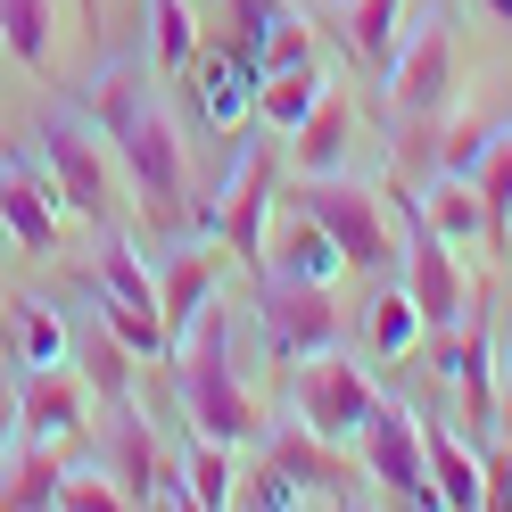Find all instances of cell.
Segmentation results:
<instances>
[{
    "instance_id": "obj_39",
    "label": "cell",
    "mask_w": 512,
    "mask_h": 512,
    "mask_svg": "<svg viewBox=\"0 0 512 512\" xmlns=\"http://www.w3.org/2000/svg\"><path fill=\"white\" fill-rule=\"evenodd\" d=\"M479 9H488V17H496V25H512V0H479Z\"/></svg>"
},
{
    "instance_id": "obj_25",
    "label": "cell",
    "mask_w": 512,
    "mask_h": 512,
    "mask_svg": "<svg viewBox=\"0 0 512 512\" xmlns=\"http://www.w3.org/2000/svg\"><path fill=\"white\" fill-rule=\"evenodd\" d=\"M422 306H413V290H405V281H389V290H380L372 298V314H364V347H372V356L380 364H397V356H413V347H422Z\"/></svg>"
},
{
    "instance_id": "obj_10",
    "label": "cell",
    "mask_w": 512,
    "mask_h": 512,
    "mask_svg": "<svg viewBox=\"0 0 512 512\" xmlns=\"http://www.w3.org/2000/svg\"><path fill=\"white\" fill-rule=\"evenodd\" d=\"M58 223H67V207H58L50 166L42 157H0V232L25 256H58Z\"/></svg>"
},
{
    "instance_id": "obj_22",
    "label": "cell",
    "mask_w": 512,
    "mask_h": 512,
    "mask_svg": "<svg viewBox=\"0 0 512 512\" xmlns=\"http://www.w3.org/2000/svg\"><path fill=\"white\" fill-rule=\"evenodd\" d=\"M273 463L290 471L306 496H339V488H347V463H339V446H331L323 430H306V422H298V430H273Z\"/></svg>"
},
{
    "instance_id": "obj_12",
    "label": "cell",
    "mask_w": 512,
    "mask_h": 512,
    "mask_svg": "<svg viewBox=\"0 0 512 512\" xmlns=\"http://www.w3.org/2000/svg\"><path fill=\"white\" fill-rule=\"evenodd\" d=\"M405 290H413V306H422L430 331H455L471 314V281L455 265V240H438L422 215H413V232H405Z\"/></svg>"
},
{
    "instance_id": "obj_36",
    "label": "cell",
    "mask_w": 512,
    "mask_h": 512,
    "mask_svg": "<svg viewBox=\"0 0 512 512\" xmlns=\"http://www.w3.org/2000/svg\"><path fill=\"white\" fill-rule=\"evenodd\" d=\"M281 17H290V0H232V50L248 58V50L265 42V34H273Z\"/></svg>"
},
{
    "instance_id": "obj_20",
    "label": "cell",
    "mask_w": 512,
    "mask_h": 512,
    "mask_svg": "<svg viewBox=\"0 0 512 512\" xmlns=\"http://www.w3.org/2000/svg\"><path fill=\"white\" fill-rule=\"evenodd\" d=\"M265 265H273V273H298V281H339V273H347V256H339V240L323 232V223L298 207L290 223H281V240L265 248Z\"/></svg>"
},
{
    "instance_id": "obj_5",
    "label": "cell",
    "mask_w": 512,
    "mask_h": 512,
    "mask_svg": "<svg viewBox=\"0 0 512 512\" xmlns=\"http://www.w3.org/2000/svg\"><path fill=\"white\" fill-rule=\"evenodd\" d=\"M256 331L281 364H306L339 347V306H331V281H298V273H273L256 265Z\"/></svg>"
},
{
    "instance_id": "obj_13",
    "label": "cell",
    "mask_w": 512,
    "mask_h": 512,
    "mask_svg": "<svg viewBox=\"0 0 512 512\" xmlns=\"http://www.w3.org/2000/svg\"><path fill=\"white\" fill-rule=\"evenodd\" d=\"M83 372L67 364H25L17 380V438H58V446H83Z\"/></svg>"
},
{
    "instance_id": "obj_11",
    "label": "cell",
    "mask_w": 512,
    "mask_h": 512,
    "mask_svg": "<svg viewBox=\"0 0 512 512\" xmlns=\"http://www.w3.org/2000/svg\"><path fill=\"white\" fill-rule=\"evenodd\" d=\"M364 471L380 479L389 496H405V504H430V463H422V422L397 405V397H380L372 405V422H364Z\"/></svg>"
},
{
    "instance_id": "obj_23",
    "label": "cell",
    "mask_w": 512,
    "mask_h": 512,
    "mask_svg": "<svg viewBox=\"0 0 512 512\" xmlns=\"http://www.w3.org/2000/svg\"><path fill=\"white\" fill-rule=\"evenodd\" d=\"M0 42H9V58L25 75H50V58H58V9H50V0H0Z\"/></svg>"
},
{
    "instance_id": "obj_6",
    "label": "cell",
    "mask_w": 512,
    "mask_h": 512,
    "mask_svg": "<svg viewBox=\"0 0 512 512\" xmlns=\"http://www.w3.org/2000/svg\"><path fill=\"white\" fill-rule=\"evenodd\" d=\"M290 207H306L323 232L339 240V256L347 265H389L397 256V232H389V207H380V190H364V182H347V174H298V199Z\"/></svg>"
},
{
    "instance_id": "obj_34",
    "label": "cell",
    "mask_w": 512,
    "mask_h": 512,
    "mask_svg": "<svg viewBox=\"0 0 512 512\" xmlns=\"http://www.w3.org/2000/svg\"><path fill=\"white\" fill-rule=\"evenodd\" d=\"M232 504H256V512H298V504H314V496H306L298 479H290V471H281V463L265 455V463H256V471L240 479V488H232Z\"/></svg>"
},
{
    "instance_id": "obj_35",
    "label": "cell",
    "mask_w": 512,
    "mask_h": 512,
    "mask_svg": "<svg viewBox=\"0 0 512 512\" xmlns=\"http://www.w3.org/2000/svg\"><path fill=\"white\" fill-rule=\"evenodd\" d=\"M306 58H314V34H306V17H281L273 34L248 50V67H256V75H281V67H306Z\"/></svg>"
},
{
    "instance_id": "obj_17",
    "label": "cell",
    "mask_w": 512,
    "mask_h": 512,
    "mask_svg": "<svg viewBox=\"0 0 512 512\" xmlns=\"http://www.w3.org/2000/svg\"><path fill=\"white\" fill-rule=\"evenodd\" d=\"M347 149H356V100H347V91H323V100L306 108V124L290 133V166L298 174H339Z\"/></svg>"
},
{
    "instance_id": "obj_27",
    "label": "cell",
    "mask_w": 512,
    "mask_h": 512,
    "mask_svg": "<svg viewBox=\"0 0 512 512\" xmlns=\"http://www.w3.org/2000/svg\"><path fill=\"white\" fill-rule=\"evenodd\" d=\"M75 339H83V389H100L108 405H124V397H133V364H141V356L100 323V314H83Z\"/></svg>"
},
{
    "instance_id": "obj_19",
    "label": "cell",
    "mask_w": 512,
    "mask_h": 512,
    "mask_svg": "<svg viewBox=\"0 0 512 512\" xmlns=\"http://www.w3.org/2000/svg\"><path fill=\"white\" fill-rule=\"evenodd\" d=\"M75 446H58V438H25L9 446V463H0V504H58V471H67Z\"/></svg>"
},
{
    "instance_id": "obj_14",
    "label": "cell",
    "mask_w": 512,
    "mask_h": 512,
    "mask_svg": "<svg viewBox=\"0 0 512 512\" xmlns=\"http://www.w3.org/2000/svg\"><path fill=\"white\" fill-rule=\"evenodd\" d=\"M182 75H190V91H199V124L207 133H248L256 124V67L240 50H199Z\"/></svg>"
},
{
    "instance_id": "obj_28",
    "label": "cell",
    "mask_w": 512,
    "mask_h": 512,
    "mask_svg": "<svg viewBox=\"0 0 512 512\" xmlns=\"http://www.w3.org/2000/svg\"><path fill=\"white\" fill-rule=\"evenodd\" d=\"M323 67H314V58H306V67H281V75H256V116H265L273 124V133H298V124H306V108L314 100H323Z\"/></svg>"
},
{
    "instance_id": "obj_26",
    "label": "cell",
    "mask_w": 512,
    "mask_h": 512,
    "mask_svg": "<svg viewBox=\"0 0 512 512\" xmlns=\"http://www.w3.org/2000/svg\"><path fill=\"white\" fill-rule=\"evenodd\" d=\"M471 182H479V207H488V248L512 256V124H496V141L479 149Z\"/></svg>"
},
{
    "instance_id": "obj_7",
    "label": "cell",
    "mask_w": 512,
    "mask_h": 512,
    "mask_svg": "<svg viewBox=\"0 0 512 512\" xmlns=\"http://www.w3.org/2000/svg\"><path fill=\"white\" fill-rule=\"evenodd\" d=\"M273 190H281V157L273 149H240L223 199H199V232H215L223 256H240V265H265V207H273Z\"/></svg>"
},
{
    "instance_id": "obj_21",
    "label": "cell",
    "mask_w": 512,
    "mask_h": 512,
    "mask_svg": "<svg viewBox=\"0 0 512 512\" xmlns=\"http://www.w3.org/2000/svg\"><path fill=\"white\" fill-rule=\"evenodd\" d=\"M397 17H405V0H339V34L356 50V67H372V75L397 67Z\"/></svg>"
},
{
    "instance_id": "obj_4",
    "label": "cell",
    "mask_w": 512,
    "mask_h": 512,
    "mask_svg": "<svg viewBox=\"0 0 512 512\" xmlns=\"http://www.w3.org/2000/svg\"><path fill=\"white\" fill-rule=\"evenodd\" d=\"M91 314L133 347L141 364H166V314H157V273L133 256V240L108 232L100 240V290H91Z\"/></svg>"
},
{
    "instance_id": "obj_37",
    "label": "cell",
    "mask_w": 512,
    "mask_h": 512,
    "mask_svg": "<svg viewBox=\"0 0 512 512\" xmlns=\"http://www.w3.org/2000/svg\"><path fill=\"white\" fill-rule=\"evenodd\" d=\"M488 141H496V124H455V133L438 141V174H471Z\"/></svg>"
},
{
    "instance_id": "obj_24",
    "label": "cell",
    "mask_w": 512,
    "mask_h": 512,
    "mask_svg": "<svg viewBox=\"0 0 512 512\" xmlns=\"http://www.w3.org/2000/svg\"><path fill=\"white\" fill-rule=\"evenodd\" d=\"M422 463H430V504H446V512H471L479 504V463L463 455L455 430H430L422 422Z\"/></svg>"
},
{
    "instance_id": "obj_18",
    "label": "cell",
    "mask_w": 512,
    "mask_h": 512,
    "mask_svg": "<svg viewBox=\"0 0 512 512\" xmlns=\"http://www.w3.org/2000/svg\"><path fill=\"white\" fill-rule=\"evenodd\" d=\"M405 207L422 215L438 240H455V248H488V207H479V182H471V174H438L422 199H405Z\"/></svg>"
},
{
    "instance_id": "obj_40",
    "label": "cell",
    "mask_w": 512,
    "mask_h": 512,
    "mask_svg": "<svg viewBox=\"0 0 512 512\" xmlns=\"http://www.w3.org/2000/svg\"><path fill=\"white\" fill-rule=\"evenodd\" d=\"M504 372H512V364H504ZM504 422H512V389H504Z\"/></svg>"
},
{
    "instance_id": "obj_29",
    "label": "cell",
    "mask_w": 512,
    "mask_h": 512,
    "mask_svg": "<svg viewBox=\"0 0 512 512\" xmlns=\"http://www.w3.org/2000/svg\"><path fill=\"white\" fill-rule=\"evenodd\" d=\"M9 339H17V364H67V339H75V323L58 314L50 298H17V314H9Z\"/></svg>"
},
{
    "instance_id": "obj_32",
    "label": "cell",
    "mask_w": 512,
    "mask_h": 512,
    "mask_svg": "<svg viewBox=\"0 0 512 512\" xmlns=\"http://www.w3.org/2000/svg\"><path fill=\"white\" fill-rule=\"evenodd\" d=\"M149 58L166 75H182L199 58V25H190V0H149Z\"/></svg>"
},
{
    "instance_id": "obj_3",
    "label": "cell",
    "mask_w": 512,
    "mask_h": 512,
    "mask_svg": "<svg viewBox=\"0 0 512 512\" xmlns=\"http://www.w3.org/2000/svg\"><path fill=\"white\" fill-rule=\"evenodd\" d=\"M34 141H42V166H50V182H58V207L83 215V223H116V207H124V166H116V149H108L100 124H83V116H67V108H42Z\"/></svg>"
},
{
    "instance_id": "obj_30",
    "label": "cell",
    "mask_w": 512,
    "mask_h": 512,
    "mask_svg": "<svg viewBox=\"0 0 512 512\" xmlns=\"http://www.w3.org/2000/svg\"><path fill=\"white\" fill-rule=\"evenodd\" d=\"M149 479H157V446H149L141 405L124 397L116 405V488H124V504H149Z\"/></svg>"
},
{
    "instance_id": "obj_15",
    "label": "cell",
    "mask_w": 512,
    "mask_h": 512,
    "mask_svg": "<svg viewBox=\"0 0 512 512\" xmlns=\"http://www.w3.org/2000/svg\"><path fill=\"white\" fill-rule=\"evenodd\" d=\"M430 372H446L463 389V430L471 438H488L496 422H504V397H496V347H488V331H463L455 323V339L438 347V364Z\"/></svg>"
},
{
    "instance_id": "obj_38",
    "label": "cell",
    "mask_w": 512,
    "mask_h": 512,
    "mask_svg": "<svg viewBox=\"0 0 512 512\" xmlns=\"http://www.w3.org/2000/svg\"><path fill=\"white\" fill-rule=\"evenodd\" d=\"M9 446H17V389L0 380V463H9Z\"/></svg>"
},
{
    "instance_id": "obj_33",
    "label": "cell",
    "mask_w": 512,
    "mask_h": 512,
    "mask_svg": "<svg viewBox=\"0 0 512 512\" xmlns=\"http://www.w3.org/2000/svg\"><path fill=\"white\" fill-rule=\"evenodd\" d=\"M58 504L67 512H124V488H116V471H100V463H67L58 471Z\"/></svg>"
},
{
    "instance_id": "obj_31",
    "label": "cell",
    "mask_w": 512,
    "mask_h": 512,
    "mask_svg": "<svg viewBox=\"0 0 512 512\" xmlns=\"http://www.w3.org/2000/svg\"><path fill=\"white\" fill-rule=\"evenodd\" d=\"M182 471H190V504H199V512H223V504H232V488H240L232 446H223V438H199V430H190V455H182Z\"/></svg>"
},
{
    "instance_id": "obj_9",
    "label": "cell",
    "mask_w": 512,
    "mask_h": 512,
    "mask_svg": "<svg viewBox=\"0 0 512 512\" xmlns=\"http://www.w3.org/2000/svg\"><path fill=\"white\" fill-rule=\"evenodd\" d=\"M389 91L405 116H446V100H455V34H446V17H422L413 34L397 42V67H389Z\"/></svg>"
},
{
    "instance_id": "obj_2",
    "label": "cell",
    "mask_w": 512,
    "mask_h": 512,
    "mask_svg": "<svg viewBox=\"0 0 512 512\" xmlns=\"http://www.w3.org/2000/svg\"><path fill=\"white\" fill-rule=\"evenodd\" d=\"M166 364H174L182 413H190V430H199V438H223V446L265 438V405H256L240 389V372H232V323H223V306H207L199 323L182 331V347H174Z\"/></svg>"
},
{
    "instance_id": "obj_1",
    "label": "cell",
    "mask_w": 512,
    "mask_h": 512,
    "mask_svg": "<svg viewBox=\"0 0 512 512\" xmlns=\"http://www.w3.org/2000/svg\"><path fill=\"white\" fill-rule=\"evenodd\" d=\"M91 116H100V133L116 149L124 182H133L149 232H182L190 223V166H182V133H174L166 100H157L133 67H108L91 83Z\"/></svg>"
},
{
    "instance_id": "obj_8",
    "label": "cell",
    "mask_w": 512,
    "mask_h": 512,
    "mask_svg": "<svg viewBox=\"0 0 512 512\" xmlns=\"http://www.w3.org/2000/svg\"><path fill=\"white\" fill-rule=\"evenodd\" d=\"M372 405H380V389L364 380V364H347V356H339V347H323V356H306V364H298V422H306V430H323L331 446L364 438Z\"/></svg>"
},
{
    "instance_id": "obj_16",
    "label": "cell",
    "mask_w": 512,
    "mask_h": 512,
    "mask_svg": "<svg viewBox=\"0 0 512 512\" xmlns=\"http://www.w3.org/2000/svg\"><path fill=\"white\" fill-rule=\"evenodd\" d=\"M215 273H223V240H199V248H174V265L157 273V314H166V356L182 347V331L215 306Z\"/></svg>"
}]
</instances>
